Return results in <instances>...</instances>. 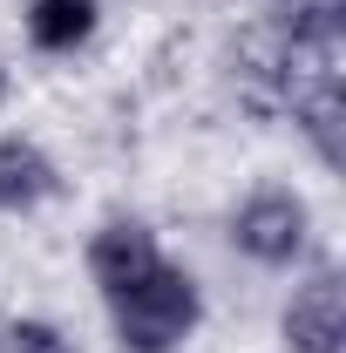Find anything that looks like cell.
I'll return each mask as SVG.
<instances>
[{
	"label": "cell",
	"instance_id": "1",
	"mask_svg": "<svg viewBox=\"0 0 346 353\" xmlns=\"http://www.w3.org/2000/svg\"><path fill=\"white\" fill-rule=\"evenodd\" d=\"M102 312L116 353H183L204 326V279L183 259H156L136 285L102 299Z\"/></svg>",
	"mask_w": 346,
	"mask_h": 353
},
{
	"label": "cell",
	"instance_id": "2",
	"mask_svg": "<svg viewBox=\"0 0 346 353\" xmlns=\"http://www.w3.org/2000/svg\"><path fill=\"white\" fill-rule=\"evenodd\" d=\"M224 245L258 272H299L319 245V218L299 183H252L224 211Z\"/></svg>",
	"mask_w": 346,
	"mask_h": 353
},
{
	"label": "cell",
	"instance_id": "3",
	"mask_svg": "<svg viewBox=\"0 0 346 353\" xmlns=\"http://www.w3.org/2000/svg\"><path fill=\"white\" fill-rule=\"evenodd\" d=\"M285 353H346V279L340 265H299L285 306H278Z\"/></svg>",
	"mask_w": 346,
	"mask_h": 353
},
{
	"label": "cell",
	"instance_id": "4",
	"mask_svg": "<svg viewBox=\"0 0 346 353\" xmlns=\"http://www.w3.org/2000/svg\"><path fill=\"white\" fill-rule=\"evenodd\" d=\"M156 259H170V252H163L156 224L136 218V211H116V218H102L82 238V272H88V285H95V299H116V292L136 285Z\"/></svg>",
	"mask_w": 346,
	"mask_h": 353
},
{
	"label": "cell",
	"instance_id": "5",
	"mask_svg": "<svg viewBox=\"0 0 346 353\" xmlns=\"http://www.w3.org/2000/svg\"><path fill=\"white\" fill-rule=\"evenodd\" d=\"M61 197V163L41 136L0 130V218H34Z\"/></svg>",
	"mask_w": 346,
	"mask_h": 353
},
{
	"label": "cell",
	"instance_id": "6",
	"mask_svg": "<svg viewBox=\"0 0 346 353\" xmlns=\"http://www.w3.org/2000/svg\"><path fill=\"white\" fill-rule=\"evenodd\" d=\"M21 34L34 54L68 61L102 34V0H21Z\"/></svg>",
	"mask_w": 346,
	"mask_h": 353
},
{
	"label": "cell",
	"instance_id": "7",
	"mask_svg": "<svg viewBox=\"0 0 346 353\" xmlns=\"http://www.w3.org/2000/svg\"><path fill=\"white\" fill-rule=\"evenodd\" d=\"M0 353H82V347H75V333H68L61 319H48V312H21V319L0 333Z\"/></svg>",
	"mask_w": 346,
	"mask_h": 353
},
{
	"label": "cell",
	"instance_id": "8",
	"mask_svg": "<svg viewBox=\"0 0 346 353\" xmlns=\"http://www.w3.org/2000/svg\"><path fill=\"white\" fill-rule=\"evenodd\" d=\"M278 7H292V14H346V0H278Z\"/></svg>",
	"mask_w": 346,
	"mask_h": 353
},
{
	"label": "cell",
	"instance_id": "9",
	"mask_svg": "<svg viewBox=\"0 0 346 353\" xmlns=\"http://www.w3.org/2000/svg\"><path fill=\"white\" fill-rule=\"evenodd\" d=\"M7 95H14V68H7V54H0V109H7Z\"/></svg>",
	"mask_w": 346,
	"mask_h": 353
}]
</instances>
